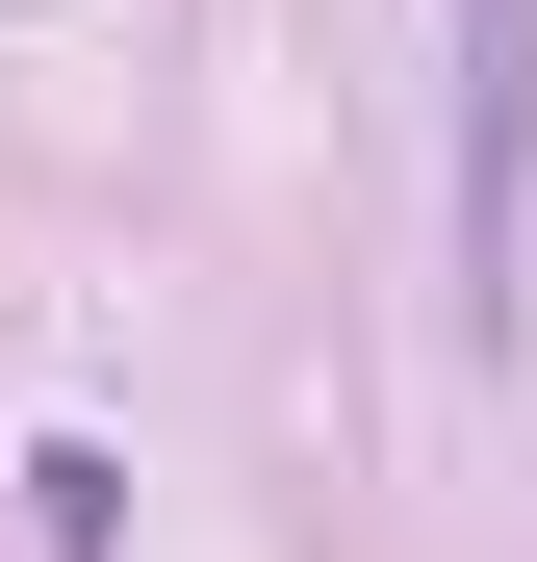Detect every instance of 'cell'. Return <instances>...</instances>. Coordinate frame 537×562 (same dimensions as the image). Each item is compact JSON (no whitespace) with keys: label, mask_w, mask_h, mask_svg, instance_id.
<instances>
[{"label":"cell","mask_w":537,"mask_h":562,"mask_svg":"<svg viewBox=\"0 0 537 562\" xmlns=\"http://www.w3.org/2000/svg\"><path fill=\"white\" fill-rule=\"evenodd\" d=\"M512 179H537V0H461V256H512Z\"/></svg>","instance_id":"6da1fadb"},{"label":"cell","mask_w":537,"mask_h":562,"mask_svg":"<svg viewBox=\"0 0 537 562\" xmlns=\"http://www.w3.org/2000/svg\"><path fill=\"white\" fill-rule=\"evenodd\" d=\"M26 537H52V562H103V537H128V460H103V435H52V460H26Z\"/></svg>","instance_id":"7a4b0ae2"}]
</instances>
